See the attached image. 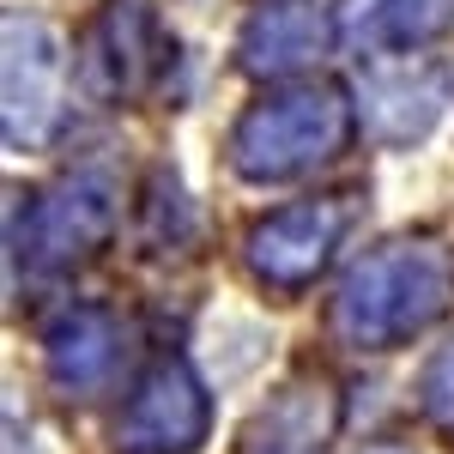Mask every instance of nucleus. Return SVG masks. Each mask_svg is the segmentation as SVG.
<instances>
[{
	"instance_id": "6",
	"label": "nucleus",
	"mask_w": 454,
	"mask_h": 454,
	"mask_svg": "<svg viewBox=\"0 0 454 454\" xmlns=\"http://www.w3.org/2000/svg\"><path fill=\"white\" fill-rule=\"evenodd\" d=\"M104 224H109V188L91 182V176H73V182H61V188L49 194V200H36L31 248H25V254H31L36 267H61V261H73Z\"/></svg>"
},
{
	"instance_id": "13",
	"label": "nucleus",
	"mask_w": 454,
	"mask_h": 454,
	"mask_svg": "<svg viewBox=\"0 0 454 454\" xmlns=\"http://www.w3.org/2000/svg\"><path fill=\"white\" fill-rule=\"evenodd\" d=\"M370 454H406V449H370Z\"/></svg>"
},
{
	"instance_id": "3",
	"label": "nucleus",
	"mask_w": 454,
	"mask_h": 454,
	"mask_svg": "<svg viewBox=\"0 0 454 454\" xmlns=\"http://www.w3.org/2000/svg\"><path fill=\"white\" fill-rule=\"evenodd\" d=\"M200 430H207V387L194 382L188 364H158L152 382L128 400L115 436L134 454H182L200 442Z\"/></svg>"
},
{
	"instance_id": "9",
	"label": "nucleus",
	"mask_w": 454,
	"mask_h": 454,
	"mask_svg": "<svg viewBox=\"0 0 454 454\" xmlns=\"http://www.w3.org/2000/svg\"><path fill=\"white\" fill-rule=\"evenodd\" d=\"M442 109V79L430 67H394L376 73L370 91H364V121L382 134V140H412L436 121Z\"/></svg>"
},
{
	"instance_id": "12",
	"label": "nucleus",
	"mask_w": 454,
	"mask_h": 454,
	"mask_svg": "<svg viewBox=\"0 0 454 454\" xmlns=\"http://www.w3.org/2000/svg\"><path fill=\"white\" fill-rule=\"evenodd\" d=\"M424 412L454 430V346L436 351V357H430V370H424Z\"/></svg>"
},
{
	"instance_id": "11",
	"label": "nucleus",
	"mask_w": 454,
	"mask_h": 454,
	"mask_svg": "<svg viewBox=\"0 0 454 454\" xmlns=\"http://www.w3.org/2000/svg\"><path fill=\"white\" fill-rule=\"evenodd\" d=\"M442 25H449V0H351L346 6V36L370 43V49L424 43Z\"/></svg>"
},
{
	"instance_id": "4",
	"label": "nucleus",
	"mask_w": 454,
	"mask_h": 454,
	"mask_svg": "<svg viewBox=\"0 0 454 454\" xmlns=\"http://www.w3.org/2000/svg\"><path fill=\"white\" fill-rule=\"evenodd\" d=\"M346 231V212L327 207V200H303V207H285L273 212L254 237H248V261L254 273L273 285H303L327 261L333 237Z\"/></svg>"
},
{
	"instance_id": "7",
	"label": "nucleus",
	"mask_w": 454,
	"mask_h": 454,
	"mask_svg": "<svg viewBox=\"0 0 454 454\" xmlns=\"http://www.w3.org/2000/svg\"><path fill=\"white\" fill-rule=\"evenodd\" d=\"M327 436H333V394L321 382H297L254 412L243 454H321Z\"/></svg>"
},
{
	"instance_id": "10",
	"label": "nucleus",
	"mask_w": 454,
	"mask_h": 454,
	"mask_svg": "<svg viewBox=\"0 0 454 454\" xmlns=\"http://www.w3.org/2000/svg\"><path fill=\"white\" fill-rule=\"evenodd\" d=\"M321 19L315 6H267L254 25L243 31V61L254 73H285V67H303L315 49H321Z\"/></svg>"
},
{
	"instance_id": "1",
	"label": "nucleus",
	"mask_w": 454,
	"mask_h": 454,
	"mask_svg": "<svg viewBox=\"0 0 454 454\" xmlns=\"http://www.w3.org/2000/svg\"><path fill=\"white\" fill-rule=\"evenodd\" d=\"M454 267L442 248L394 243L370 254L333 297V333L357 351H387L449 309Z\"/></svg>"
},
{
	"instance_id": "8",
	"label": "nucleus",
	"mask_w": 454,
	"mask_h": 454,
	"mask_svg": "<svg viewBox=\"0 0 454 454\" xmlns=\"http://www.w3.org/2000/svg\"><path fill=\"white\" fill-rule=\"evenodd\" d=\"M121 364V321L109 309H67L49 333V370L61 387H104Z\"/></svg>"
},
{
	"instance_id": "2",
	"label": "nucleus",
	"mask_w": 454,
	"mask_h": 454,
	"mask_svg": "<svg viewBox=\"0 0 454 454\" xmlns=\"http://www.w3.org/2000/svg\"><path fill=\"white\" fill-rule=\"evenodd\" d=\"M340 140H346L340 91L303 85V91H285V98H267V104L248 109L237 121V134H231V158H237L243 176L279 182V176H297L321 158H333Z\"/></svg>"
},
{
	"instance_id": "5",
	"label": "nucleus",
	"mask_w": 454,
	"mask_h": 454,
	"mask_svg": "<svg viewBox=\"0 0 454 454\" xmlns=\"http://www.w3.org/2000/svg\"><path fill=\"white\" fill-rule=\"evenodd\" d=\"M61 49L43 25L12 19V61H6V134L12 140H43L61 98Z\"/></svg>"
}]
</instances>
